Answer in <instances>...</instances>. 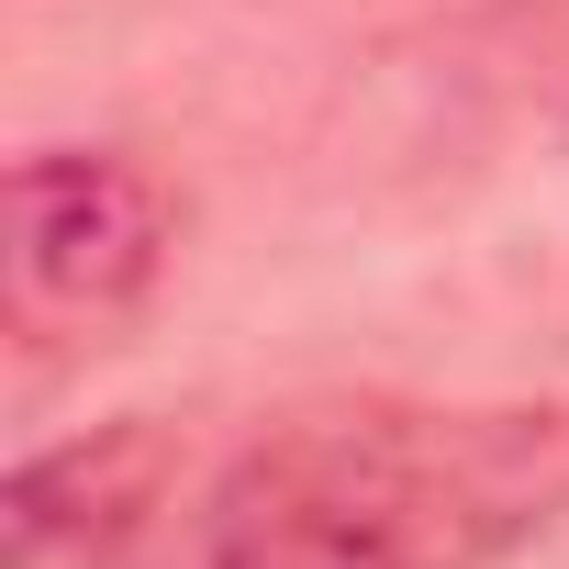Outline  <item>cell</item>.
I'll return each mask as SVG.
<instances>
[{
    "instance_id": "cell-1",
    "label": "cell",
    "mask_w": 569,
    "mask_h": 569,
    "mask_svg": "<svg viewBox=\"0 0 569 569\" xmlns=\"http://www.w3.org/2000/svg\"><path fill=\"white\" fill-rule=\"evenodd\" d=\"M569 525V402L358 391L257 425L201 513L190 569H513Z\"/></svg>"
},
{
    "instance_id": "cell-2",
    "label": "cell",
    "mask_w": 569,
    "mask_h": 569,
    "mask_svg": "<svg viewBox=\"0 0 569 569\" xmlns=\"http://www.w3.org/2000/svg\"><path fill=\"white\" fill-rule=\"evenodd\" d=\"M179 257V190L134 146H23L0 302L23 347H112Z\"/></svg>"
},
{
    "instance_id": "cell-3",
    "label": "cell",
    "mask_w": 569,
    "mask_h": 569,
    "mask_svg": "<svg viewBox=\"0 0 569 569\" xmlns=\"http://www.w3.org/2000/svg\"><path fill=\"white\" fill-rule=\"evenodd\" d=\"M179 491V436L157 413L79 425L34 447L0 491V569H134Z\"/></svg>"
}]
</instances>
